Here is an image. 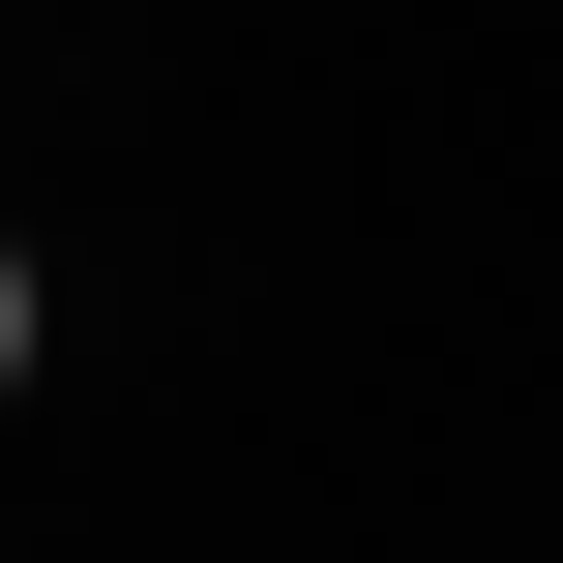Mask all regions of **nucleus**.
<instances>
[{
	"instance_id": "1",
	"label": "nucleus",
	"mask_w": 563,
	"mask_h": 563,
	"mask_svg": "<svg viewBox=\"0 0 563 563\" xmlns=\"http://www.w3.org/2000/svg\"><path fill=\"white\" fill-rule=\"evenodd\" d=\"M0 386H30V238H0Z\"/></svg>"
}]
</instances>
